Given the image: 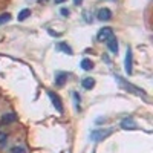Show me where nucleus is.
I'll return each mask as SVG.
<instances>
[{
  "label": "nucleus",
  "mask_w": 153,
  "mask_h": 153,
  "mask_svg": "<svg viewBox=\"0 0 153 153\" xmlns=\"http://www.w3.org/2000/svg\"><path fill=\"white\" fill-rule=\"evenodd\" d=\"M48 95H49V98H51V101H52V104H54V107L60 112V113H63V110H65V107H63V103H61V100H60V97L57 95V94H54V92H48Z\"/></svg>",
  "instance_id": "obj_1"
},
{
  "label": "nucleus",
  "mask_w": 153,
  "mask_h": 153,
  "mask_svg": "<svg viewBox=\"0 0 153 153\" xmlns=\"http://www.w3.org/2000/svg\"><path fill=\"white\" fill-rule=\"evenodd\" d=\"M112 35H113L112 28H103V29H100V32L97 35V40L98 42H107Z\"/></svg>",
  "instance_id": "obj_2"
},
{
  "label": "nucleus",
  "mask_w": 153,
  "mask_h": 153,
  "mask_svg": "<svg viewBox=\"0 0 153 153\" xmlns=\"http://www.w3.org/2000/svg\"><path fill=\"white\" fill-rule=\"evenodd\" d=\"M117 81H118L123 87H126V91H130V92H133V94H136V95H146L143 91H136L138 87H135V86H132V84H129V83H126L121 76H118V75H117Z\"/></svg>",
  "instance_id": "obj_3"
},
{
  "label": "nucleus",
  "mask_w": 153,
  "mask_h": 153,
  "mask_svg": "<svg viewBox=\"0 0 153 153\" xmlns=\"http://www.w3.org/2000/svg\"><path fill=\"white\" fill-rule=\"evenodd\" d=\"M97 17H98V20H101V22H107V20L112 19V11H110L109 8H101V9H98V12H97Z\"/></svg>",
  "instance_id": "obj_4"
},
{
  "label": "nucleus",
  "mask_w": 153,
  "mask_h": 153,
  "mask_svg": "<svg viewBox=\"0 0 153 153\" xmlns=\"http://www.w3.org/2000/svg\"><path fill=\"white\" fill-rule=\"evenodd\" d=\"M132 63H133V60H132V48L129 46L127 48V54H126V66H124L127 75L132 74Z\"/></svg>",
  "instance_id": "obj_5"
},
{
  "label": "nucleus",
  "mask_w": 153,
  "mask_h": 153,
  "mask_svg": "<svg viewBox=\"0 0 153 153\" xmlns=\"http://www.w3.org/2000/svg\"><path fill=\"white\" fill-rule=\"evenodd\" d=\"M110 133H112V130H94V132L91 133V136H92L94 141H101V139H104V138L109 136Z\"/></svg>",
  "instance_id": "obj_6"
},
{
  "label": "nucleus",
  "mask_w": 153,
  "mask_h": 153,
  "mask_svg": "<svg viewBox=\"0 0 153 153\" xmlns=\"http://www.w3.org/2000/svg\"><path fill=\"white\" fill-rule=\"evenodd\" d=\"M106 43H107V48H109V51L112 54H118V40H117V37L112 35Z\"/></svg>",
  "instance_id": "obj_7"
},
{
  "label": "nucleus",
  "mask_w": 153,
  "mask_h": 153,
  "mask_svg": "<svg viewBox=\"0 0 153 153\" xmlns=\"http://www.w3.org/2000/svg\"><path fill=\"white\" fill-rule=\"evenodd\" d=\"M81 86H83V89H92L94 86H95V80L92 78V76H86V78H83L81 80Z\"/></svg>",
  "instance_id": "obj_8"
},
{
  "label": "nucleus",
  "mask_w": 153,
  "mask_h": 153,
  "mask_svg": "<svg viewBox=\"0 0 153 153\" xmlns=\"http://www.w3.org/2000/svg\"><path fill=\"white\" fill-rule=\"evenodd\" d=\"M66 81H68V74H65V72H60V74L55 76V84H57L58 87L65 86Z\"/></svg>",
  "instance_id": "obj_9"
},
{
  "label": "nucleus",
  "mask_w": 153,
  "mask_h": 153,
  "mask_svg": "<svg viewBox=\"0 0 153 153\" xmlns=\"http://www.w3.org/2000/svg\"><path fill=\"white\" fill-rule=\"evenodd\" d=\"M57 49H58V51H61V52H65V54H69V55H72V54H74V52H72V49H71V46H68L65 42L57 43Z\"/></svg>",
  "instance_id": "obj_10"
},
{
  "label": "nucleus",
  "mask_w": 153,
  "mask_h": 153,
  "mask_svg": "<svg viewBox=\"0 0 153 153\" xmlns=\"http://www.w3.org/2000/svg\"><path fill=\"white\" fill-rule=\"evenodd\" d=\"M121 127H123V129H136V124L133 123V120L126 118V120L121 121Z\"/></svg>",
  "instance_id": "obj_11"
},
{
  "label": "nucleus",
  "mask_w": 153,
  "mask_h": 153,
  "mask_svg": "<svg viewBox=\"0 0 153 153\" xmlns=\"http://www.w3.org/2000/svg\"><path fill=\"white\" fill-rule=\"evenodd\" d=\"M80 66H81V69H83V71H92L94 63H92V60H89V58H83Z\"/></svg>",
  "instance_id": "obj_12"
},
{
  "label": "nucleus",
  "mask_w": 153,
  "mask_h": 153,
  "mask_svg": "<svg viewBox=\"0 0 153 153\" xmlns=\"http://www.w3.org/2000/svg\"><path fill=\"white\" fill-rule=\"evenodd\" d=\"M29 16H31V9H22V11L19 12V16H17V20H19V22H25Z\"/></svg>",
  "instance_id": "obj_13"
},
{
  "label": "nucleus",
  "mask_w": 153,
  "mask_h": 153,
  "mask_svg": "<svg viewBox=\"0 0 153 153\" xmlns=\"http://www.w3.org/2000/svg\"><path fill=\"white\" fill-rule=\"evenodd\" d=\"M16 120H17V115L12 113V112L11 113H5L3 117H2V121L3 123H12V121H16Z\"/></svg>",
  "instance_id": "obj_14"
},
{
  "label": "nucleus",
  "mask_w": 153,
  "mask_h": 153,
  "mask_svg": "<svg viewBox=\"0 0 153 153\" xmlns=\"http://www.w3.org/2000/svg\"><path fill=\"white\" fill-rule=\"evenodd\" d=\"M11 14L9 12H3V14H0V25H5V23H8V22H11Z\"/></svg>",
  "instance_id": "obj_15"
},
{
  "label": "nucleus",
  "mask_w": 153,
  "mask_h": 153,
  "mask_svg": "<svg viewBox=\"0 0 153 153\" xmlns=\"http://www.w3.org/2000/svg\"><path fill=\"white\" fill-rule=\"evenodd\" d=\"M9 153H26V149L25 147H20V146H16L9 150Z\"/></svg>",
  "instance_id": "obj_16"
},
{
  "label": "nucleus",
  "mask_w": 153,
  "mask_h": 153,
  "mask_svg": "<svg viewBox=\"0 0 153 153\" xmlns=\"http://www.w3.org/2000/svg\"><path fill=\"white\" fill-rule=\"evenodd\" d=\"M72 97L75 98V103H76V110H80V101H81V98H80V95L76 94V92H74L72 94Z\"/></svg>",
  "instance_id": "obj_17"
},
{
  "label": "nucleus",
  "mask_w": 153,
  "mask_h": 153,
  "mask_svg": "<svg viewBox=\"0 0 153 153\" xmlns=\"http://www.w3.org/2000/svg\"><path fill=\"white\" fill-rule=\"evenodd\" d=\"M6 139H8L6 133H5V132H0V146H3V144L6 143Z\"/></svg>",
  "instance_id": "obj_18"
},
{
  "label": "nucleus",
  "mask_w": 153,
  "mask_h": 153,
  "mask_svg": "<svg viewBox=\"0 0 153 153\" xmlns=\"http://www.w3.org/2000/svg\"><path fill=\"white\" fill-rule=\"evenodd\" d=\"M61 14H63V17H68L69 16V9H66V8H61Z\"/></svg>",
  "instance_id": "obj_19"
},
{
  "label": "nucleus",
  "mask_w": 153,
  "mask_h": 153,
  "mask_svg": "<svg viewBox=\"0 0 153 153\" xmlns=\"http://www.w3.org/2000/svg\"><path fill=\"white\" fill-rule=\"evenodd\" d=\"M81 2H83V0H74V5H76V6H78Z\"/></svg>",
  "instance_id": "obj_20"
},
{
  "label": "nucleus",
  "mask_w": 153,
  "mask_h": 153,
  "mask_svg": "<svg viewBox=\"0 0 153 153\" xmlns=\"http://www.w3.org/2000/svg\"><path fill=\"white\" fill-rule=\"evenodd\" d=\"M65 0H55V3H63Z\"/></svg>",
  "instance_id": "obj_21"
},
{
  "label": "nucleus",
  "mask_w": 153,
  "mask_h": 153,
  "mask_svg": "<svg viewBox=\"0 0 153 153\" xmlns=\"http://www.w3.org/2000/svg\"><path fill=\"white\" fill-rule=\"evenodd\" d=\"M43 2H48V0H42V3H43Z\"/></svg>",
  "instance_id": "obj_22"
}]
</instances>
